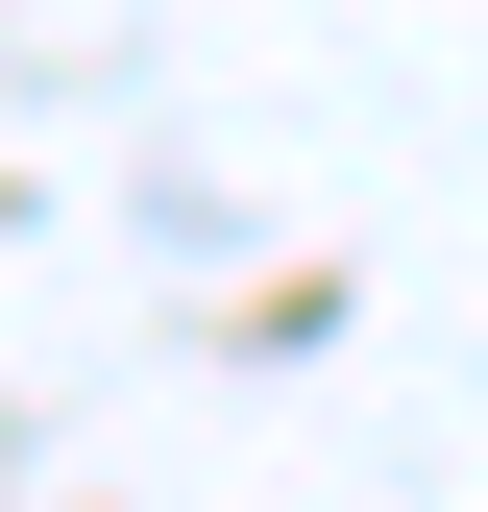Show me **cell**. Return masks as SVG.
Here are the masks:
<instances>
[]
</instances>
